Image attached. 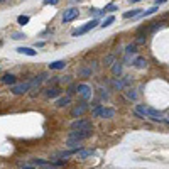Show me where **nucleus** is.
<instances>
[{
	"mask_svg": "<svg viewBox=\"0 0 169 169\" xmlns=\"http://www.w3.org/2000/svg\"><path fill=\"white\" fill-rule=\"evenodd\" d=\"M17 22L20 24V26H26V24L29 22V17H27V15H19V17H17Z\"/></svg>",
	"mask_w": 169,
	"mask_h": 169,
	"instance_id": "24",
	"label": "nucleus"
},
{
	"mask_svg": "<svg viewBox=\"0 0 169 169\" xmlns=\"http://www.w3.org/2000/svg\"><path fill=\"white\" fill-rule=\"evenodd\" d=\"M130 3H135V2H142V0H129Z\"/></svg>",
	"mask_w": 169,
	"mask_h": 169,
	"instance_id": "35",
	"label": "nucleus"
},
{
	"mask_svg": "<svg viewBox=\"0 0 169 169\" xmlns=\"http://www.w3.org/2000/svg\"><path fill=\"white\" fill-rule=\"evenodd\" d=\"M135 49H137V46H135V44H129V46H127V49H125V54H127V56L134 54Z\"/></svg>",
	"mask_w": 169,
	"mask_h": 169,
	"instance_id": "22",
	"label": "nucleus"
},
{
	"mask_svg": "<svg viewBox=\"0 0 169 169\" xmlns=\"http://www.w3.org/2000/svg\"><path fill=\"white\" fill-rule=\"evenodd\" d=\"M49 169H56V167H52V166H51V167H49Z\"/></svg>",
	"mask_w": 169,
	"mask_h": 169,
	"instance_id": "37",
	"label": "nucleus"
},
{
	"mask_svg": "<svg viewBox=\"0 0 169 169\" xmlns=\"http://www.w3.org/2000/svg\"><path fill=\"white\" fill-rule=\"evenodd\" d=\"M164 26H166V24L164 22H154L151 26V32H156V31H161V29H162Z\"/></svg>",
	"mask_w": 169,
	"mask_h": 169,
	"instance_id": "21",
	"label": "nucleus"
},
{
	"mask_svg": "<svg viewBox=\"0 0 169 169\" xmlns=\"http://www.w3.org/2000/svg\"><path fill=\"white\" fill-rule=\"evenodd\" d=\"M31 86H32L31 81H27V83H19V85H14V86H12L10 92L14 93V95H24V93H27L29 90H31Z\"/></svg>",
	"mask_w": 169,
	"mask_h": 169,
	"instance_id": "4",
	"label": "nucleus"
},
{
	"mask_svg": "<svg viewBox=\"0 0 169 169\" xmlns=\"http://www.w3.org/2000/svg\"><path fill=\"white\" fill-rule=\"evenodd\" d=\"M59 95H61V88H57V86H52V88L46 90V97L47 98H57Z\"/></svg>",
	"mask_w": 169,
	"mask_h": 169,
	"instance_id": "8",
	"label": "nucleus"
},
{
	"mask_svg": "<svg viewBox=\"0 0 169 169\" xmlns=\"http://www.w3.org/2000/svg\"><path fill=\"white\" fill-rule=\"evenodd\" d=\"M86 129H93V123L86 118H76L71 122V130H86Z\"/></svg>",
	"mask_w": 169,
	"mask_h": 169,
	"instance_id": "2",
	"label": "nucleus"
},
{
	"mask_svg": "<svg viewBox=\"0 0 169 169\" xmlns=\"http://www.w3.org/2000/svg\"><path fill=\"white\" fill-rule=\"evenodd\" d=\"M93 135V129H86V130H71L68 134V139H75V141H81L83 142L85 139L92 137Z\"/></svg>",
	"mask_w": 169,
	"mask_h": 169,
	"instance_id": "1",
	"label": "nucleus"
},
{
	"mask_svg": "<svg viewBox=\"0 0 169 169\" xmlns=\"http://www.w3.org/2000/svg\"><path fill=\"white\" fill-rule=\"evenodd\" d=\"M127 98H130V100H137V93L134 92V90H129V92H125Z\"/></svg>",
	"mask_w": 169,
	"mask_h": 169,
	"instance_id": "28",
	"label": "nucleus"
},
{
	"mask_svg": "<svg viewBox=\"0 0 169 169\" xmlns=\"http://www.w3.org/2000/svg\"><path fill=\"white\" fill-rule=\"evenodd\" d=\"M66 147H69V149H76V151H81V141L68 139V141H66Z\"/></svg>",
	"mask_w": 169,
	"mask_h": 169,
	"instance_id": "10",
	"label": "nucleus"
},
{
	"mask_svg": "<svg viewBox=\"0 0 169 169\" xmlns=\"http://www.w3.org/2000/svg\"><path fill=\"white\" fill-rule=\"evenodd\" d=\"M69 103H71V97H68V95H66V97H61V98H57V100H56V107H57V108H63V107L69 105Z\"/></svg>",
	"mask_w": 169,
	"mask_h": 169,
	"instance_id": "9",
	"label": "nucleus"
},
{
	"mask_svg": "<svg viewBox=\"0 0 169 169\" xmlns=\"http://www.w3.org/2000/svg\"><path fill=\"white\" fill-rule=\"evenodd\" d=\"M142 14V9H135V10H130V12H125L123 14V19H130V17H139Z\"/></svg>",
	"mask_w": 169,
	"mask_h": 169,
	"instance_id": "18",
	"label": "nucleus"
},
{
	"mask_svg": "<svg viewBox=\"0 0 169 169\" xmlns=\"http://www.w3.org/2000/svg\"><path fill=\"white\" fill-rule=\"evenodd\" d=\"M17 52H20V54H26V56H36L37 54V51H34L32 47H17Z\"/></svg>",
	"mask_w": 169,
	"mask_h": 169,
	"instance_id": "13",
	"label": "nucleus"
},
{
	"mask_svg": "<svg viewBox=\"0 0 169 169\" xmlns=\"http://www.w3.org/2000/svg\"><path fill=\"white\" fill-rule=\"evenodd\" d=\"M92 93H93L92 92V86H88V85H78V95H80L85 102L92 98Z\"/></svg>",
	"mask_w": 169,
	"mask_h": 169,
	"instance_id": "5",
	"label": "nucleus"
},
{
	"mask_svg": "<svg viewBox=\"0 0 169 169\" xmlns=\"http://www.w3.org/2000/svg\"><path fill=\"white\" fill-rule=\"evenodd\" d=\"M166 2H167V0H156V3H154V5H157V7H159L161 3H166Z\"/></svg>",
	"mask_w": 169,
	"mask_h": 169,
	"instance_id": "34",
	"label": "nucleus"
},
{
	"mask_svg": "<svg viewBox=\"0 0 169 169\" xmlns=\"http://www.w3.org/2000/svg\"><path fill=\"white\" fill-rule=\"evenodd\" d=\"M156 12H157V5H154V7H151V9L144 10L139 17H147V15H152V14H156Z\"/></svg>",
	"mask_w": 169,
	"mask_h": 169,
	"instance_id": "20",
	"label": "nucleus"
},
{
	"mask_svg": "<svg viewBox=\"0 0 169 169\" xmlns=\"http://www.w3.org/2000/svg\"><path fill=\"white\" fill-rule=\"evenodd\" d=\"M12 39H15V41L26 39V34H24V32H15V34H12Z\"/></svg>",
	"mask_w": 169,
	"mask_h": 169,
	"instance_id": "27",
	"label": "nucleus"
},
{
	"mask_svg": "<svg viewBox=\"0 0 169 169\" xmlns=\"http://www.w3.org/2000/svg\"><path fill=\"white\" fill-rule=\"evenodd\" d=\"M59 0H44V5H56Z\"/></svg>",
	"mask_w": 169,
	"mask_h": 169,
	"instance_id": "31",
	"label": "nucleus"
},
{
	"mask_svg": "<svg viewBox=\"0 0 169 169\" xmlns=\"http://www.w3.org/2000/svg\"><path fill=\"white\" fill-rule=\"evenodd\" d=\"M22 169H34V167H32V166H24Z\"/></svg>",
	"mask_w": 169,
	"mask_h": 169,
	"instance_id": "36",
	"label": "nucleus"
},
{
	"mask_svg": "<svg viewBox=\"0 0 169 169\" xmlns=\"http://www.w3.org/2000/svg\"><path fill=\"white\" fill-rule=\"evenodd\" d=\"M69 78H71V76H59V81H61V83H69V81H71Z\"/></svg>",
	"mask_w": 169,
	"mask_h": 169,
	"instance_id": "32",
	"label": "nucleus"
},
{
	"mask_svg": "<svg viewBox=\"0 0 169 169\" xmlns=\"http://www.w3.org/2000/svg\"><path fill=\"white\" fill-rule=\"evenodd\" d=\"M113 86L117 90H123V86H125V81H122V80H115L113 81Z\"/></svg>",
	"mask_w": 169,
	"mask_h": 169,
	"instance_id": "26",
	"label": "nucleus"
},
{
	"mask_svg": "<svg viewBox=\"0 0 169 169\" xmlns=\"http://www.w3.org/2000/svg\"><path fill=\"white\" fill-rule=\"evenodd\" d=\"M80 75L81 76H92V69H81Z\"/></svg>",
	"mask_w": 169,
	"mask_h": 169,
	"instance_id": "30",
	"label": "nucleus"
},
{
	"mask_svg": "<svg viewBox=\"0 0 169 169\" xmlns=\"http://www.w3.org/2000/svg\"><path fill=\"white\" fill-rule=\"evenodd\" d=\"M97 24H98V20H97V19H92L90 22H86L85 26H81L80 29H76V31H73V36H83V34H86L88 31H92V29L97 27Z\"/></svg>",
	"mask_w": 169,
	"mask_h": 169,
	"instance_id": "3",
	"label": "nucleus"
},
{
	"mask_svg": "<svg viewBox=\"0 0 169 169\" xmlns=\"http://www.w3.org/2000/svg\"><path fill=\"white\" fill-rule=\"evenodd\" d=\"M142 32H144V29H141V32H139V36H137V44H142V42H146V36H144Z\"/></svg>",
	"mask_w": 169,
	"mask_h": 169,
	"instance_id": "29",
	"label": "nucleus"
},
{
	"mask_svg": "<svg viewBox=\"0 0 169 169\" xmlns=\"http://www.w3.org/2000/svg\"><path fill=\"white\" fill-rule=\"evenodd\" d=\"M132 64H134L137 69H142V68H146V66H147V61H146V57H135Z\"/></svg>",
	"mask_w": 169,
	"mask_h": 169,
	"instance_id": "14",
	"label": "nucleus"
},
{
	"mask_svg": "<svg viewBox=\"0 0 169 169\" xmlns=\"http://www.w3.org/2000/svg\"><path fill=\"white\" fill-rule=\"evenodd\" d=\"M102 118H113L115 117V110L113 108H102V113H100Z\"/></svg>",
	"mask_w": 169,
	"mask_h": 169,
	"instance_id": "12",
	"label": "nucleus"
},
{
	"mask_svg": "<svg viewBox=\"0 0 169 169\" xmlns=\"http://www.w3.org/2000/svg\"><path fill=\"white\" fill-rule=\"evenodd\" d=\"M78 9H68L63 12V22H71V20H75L78 17Z\"/></svg>",
	"mask_w": 169,
	"mask_h": 169,
	"instance_id": "7",
	"label": "nucleus"
},
{
	"mask_svg": "<svg viewBox=\"0 0 169 169\" xmlns=\"http://www.w3.org/2000/svg\"><path fill=\"white\" fill-rule=\"evenodd\" d=\"M93 152H95L93 149H81L80 152H78V159H86V157H90Z\"/></svg>",
	"mask_w": 169,
	"mask_h": 169,
	"instance_id": "17",
	"label": "nucleus"
},
{
	"mask_svg": "<svg viewBox=\"0 0 169 169\" xmlns=\"http://www.w3.org/2000/svg\"><path fill=\"white\" fill-rule=\"evenodd\" d=\"M86 110H88V103H86V102H81V103H78L75 108L71 110V117H73V118L81 117V115H83Z\"/></svg>",
	"mask_w": 169,
	"mask_h": 169,
	"instance_id": "6",
	"label": "nucleus"
},
{
	"mask_svg": "<svg viewBox=\"0 0 169 169\" xmlns=\"http://www.w3.org/2000/svg\"><path fill=\"white\" fill-rule=\"evenodd\" d=\"M15 81H17V78H15V75H12V73H7V75H3V78H2V83H5V85L14 86Z\"/></svg>",
	"mask_w": 169,
	"mask_h": 169,
	"instance_id": "11",
	"label": "nucleus"
},
{
	"mask_svg": "<svg viewBox=\"0 0 169 169\" xmlns=\"http://www.w3.org/2000/svg\"><path fill=\"white\" fill-rule=\"evenodd\" d=\"M113 22H115V17H113V15H110V17H107L103 22L100 24V27H103V29H105V27H110Z\"/></svg>",
	"mask_w": 169,
	"mask_h": 169,
	"instance_id": "19",
	"label": "nucleus"
},
{
	"mask_svg": "<svg viewBox=\"0 0 169 169\" xmlns=\"http://www.w3.org/2000/svg\"><path fill=\"white\" fill-rule=\"evenodd\" d=\"M122 71H123V66H122V63H113V66H112V73L115 76H120L122 75Z\"/></svg>",
	"mask_w": 169,
	"mask_h": 169,
	"instance_id": "15",
	"label": "nucleus"
},
{
	"mask_svg": "<svg viewBox=\"0 0 169 169\" xmlns=\"http://www.w3.org/2000/svg\"><path fill=\"white\" fill-rule=\"evenodd\" d=\"M110 63H113V56H107L105 57V64L110 66Z\"/></svg>",
	"mask_w": 169,
	"mask_h": 169,
	"instance_id": "33",
	"label": "nucleus"
},
{
	"mask_svg": "<svg viewBox=\"0 0 169 169\" xmlns=\"http://www.w3.org/2000/svg\"><path fill=\"white\" fill-rule=\"evenodd\" d=\"M117 9H118V7L115 5V3H110V5H107L105 9L102 10V14H105V12H113V10H117Z\"/></svg>",
	"mask_w": 169,
	"mask_h": 169,
	"instance_id": "25",
	"label": "nucleus"
},
{
	"mask_svg": "<svg viewBox=\"0 0 169 169\" xmlns=\"http://www.w3.org/2000/svg\"><path fill=\"white\" fill-rule=\"evenodd\" d=\"M73 2H80V0H73Z\"/></svg>",
	"mask_w": 169,
	"mask_h": 169,
	"instance_id": "38",
	"label": "nucleus"
},
{
	"mask_svg": "<svg viewBox=\"0 0 169 169\" xmlns=\"http://www.w3.org/2000/svg\"><path fill=\"white\" fill-rule=\"evenodd\" d=\"M66 68V61H54V63L49 64V69H64Z\"/></svg>",
	"mask_w": 169,
	"mask_h": 169,
	"instance_id": "16",
	"label": "nucleus"
},
{
	"mask_svg": "<svg viewBox=\"0 0 169 169\" xmlns=\"http://www.w3.org/2000/svg\"><path fill=\"white\" fill-rule=\"evenodd\" d=\"M75 93H78V85H69V88H68V97H71V95H75Z\"/></svg>",
	"mask_w": 169,
	"mask_h": 169,
	"instance_id": "23",
	"label": "nucleus"
}]
</instances>
